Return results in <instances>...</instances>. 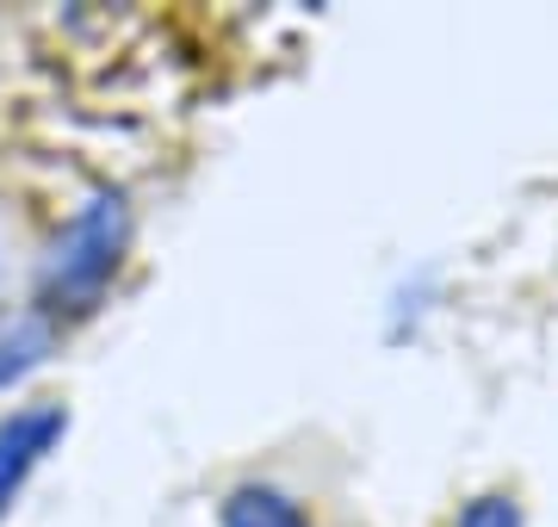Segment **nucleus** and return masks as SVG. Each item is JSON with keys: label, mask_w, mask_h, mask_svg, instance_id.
I'll return each instance as SVG.
<instances>
[{"label": "nucleus", "mask_w": 558, "mask_h": 527, "mask_svg": "<svg viewBox=\"0 0 558 527\" xmlns=\"http://www.w3.org/2000/svg\"><path fill=\"white\" fill-rule=\"evenodd\" d=\"M44 354H50V323L44 317H7L0 323V391L25 379Z\"/></svg>", "instance_id": "obj_4"}, {"label": "nucleus", "mask_w": 558, "mask_h": 527, "mask_svg": "<svg viewBox=\"0 0 558 527\" xmlns=\"http://www.w3.org/2000/svg\"><path fill=\"white\" fill-rule=\"evenodd\" d=\"M223 527H311L299 515L292 497H279L267 485H242L230 490V503H223Z\"/></svg>", "instance_id": "obj_3"}, {"label": "nucleus", "mask_w": 558, "mask_h": 527, "mask_svg": "<svg viewBox=\"0 0 558 527\" xmlns=\"http://www.w3.org/2000/svg\"><path fill=\"white\" fill-rule=\"evenodd\" d=\"M459 527H515V508L497 503V497H484V503L465 508V522H459Z\"/></svg>", "instance_id": "obj_5"}, {"label": "nucleus", "mask_w": 558, "mask_h": 527, "mask_svg": "<svg viewBox=\"0 0 558 527\" xmlns=\"http://www.w3.org/2000/svg\"><path fill=\"white\" fill-rule=\"evenodd\" d=\"M62 428H69V416H62L57 404H32V409L0 416V515L13 508L20 485L38 471L44 453L62 441Z\"/></svg>", "instance_id": "obj_2"}, {"label": "nucleus", "mask_w": 558, "mask_h": 527, "mask_svg": "<svg viewBox=\"0 0 558 527\" xmlns=\"http://www.w3.org/2000/svg\"><path fill=\"white\" fill-rule=\"evenodd\" d=\"M119 248H124V211H119V199L87 205V211L75 218V230L62 236L57 261H50V298L69 305V310H87L106 292V280H112Z\"/></svg>", "instance_id": "obj_1"}]
</instances>
